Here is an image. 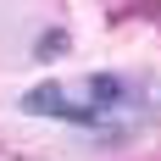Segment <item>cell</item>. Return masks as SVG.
I'll use <instances>...</instances> for the list:
<instances>
[{
  "instance_id": "3",
  "label": "cell",
  "mask_w": 161,
  "mask_h": 161,
  "mask_svg": "<svg viewBox=\"0 0 161 161\" xmlns=\"http://www.w3.org/2000/svg\"><path fill=\"white\" fill-rule=\"evenodd\" d=\"M67 50H72L67 28H45L39 39H33V61H56V56H67Z\"/></svg>"
},
{
  "instance_id": "2",
  "label": "cell",
  "mask_w": 161,
  "mask_h": 161,
  "mask_svg": "<svg viewBox=\"0 0 161 161\" xmlns=\"http://www.w3.org/2000/svg\"><path fill=\"white\" fill-rule=\"evenodd\" d=\"M83 106L100 111L106 122H122L128 111L145 106V89L133 78H122V72H89V78H83Z\"/></svg>"
},
{
  "instance_id": "1",
  "label": "cell",
  "mask_w": 161,
  "mask_h": 161,
  "mask_svg": "<svg viewBox=\"0 0 161 161\" xmlns=\"http://www.w3.org/2000/svg\"><path fill=\"white\" fill-rule=\"evenodd\" d=\"M17 111H28V117H56V122H72V128H111L100 111H89L83 100H72L61 83H33V89H22V95H17Z\"/></svg>"
}]
</instances>
